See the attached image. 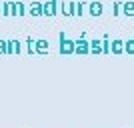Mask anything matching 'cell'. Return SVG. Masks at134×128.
I'll use <instances>...</instances> for the list:
<instances>
[{
  "label": "cell",
  "mask_w": 134,
  "mask_h": 128,
  "mask_svg": "<svg viewBox=\"0 0 134 128\" xmlns=\"http://www.w3.org/2000/svg\"><path fill=\"white\" fill-rule=\"evenodd\" d=\"M120 12H122V2L114 0V2H112V14H114V16H120Z\"/></svg>",
  "instance_id": "2e32d148"
},
{
  "label": "cell",
  "mask_w": 134,
  "mask_h": 128,
  "mask_svg": "<svg viewBox=\"0 0 134 128\" xmlns=\"http://www.w3.org/2000/svg\"><path fill=\"white\" fill-rule=\"evenodd\" d=\"M26 52L28 54H36V40H32L30 36L26 38Z\"/></svg>",
  "instance_id": "4fadbf2b"
},
{
  "label": "cell",
  "mask_w": 134,
  "mask_h": 128,
  "mask_svg": "<svg viewBox=\"0 0 134 128\" xmlns=\"http://www.w3.org/2000/svg\"><path fill=\"white\" fill-rule=\"evenodd\" d=\"M74 42H76V52L74 54H90V42L86 40V32H82L80 38H76Z\"/></svg>",
  "instance_id": "7a4b0ae2"
},
{
  "label": "cell",
  "mask_w": 134,
  "mask_h": 128,
  "mask_svg": "<svg viewBox=\"0 0 134 128\" xmlns=\"http://www.w3.org/2000/svg\"><path fill=\"white\" fill-rule=\"evenodd\" d=\"M102 12H104V6H102L100 0H92V2H88V14L90 16H102Z\"/></svg>",
  "instance_id": "277c9868"
},
{
  "label": "cell",
  "mask_w": 134,
  "mask_h": 128,
  "mask_svg": "<svg viewBox=\"0 0 134 128\" xmlns=\"http://www.w3.org/2000/svg\"><path fill=\"white\" fill-rule=\"evenodd\" d=\"M122 16H134V0L122 2Z\"/></svg>",
  "instance_id": "30bf717a"
},
{
  "label": "cell",
  "mask_w": 134,
  "mask_h": 128,
  "mask_svg": "<svg viewBox=\"0 0 134 128\" xmlns=\"http://www.w3.org/2000/svg\"><path fill=\"white\" fill-rule=\"evenodd\" d=\"M90 54H102V40H90Z\"/></svg>",
  "instance_id": "8fae6325"
},
{
  "label": "cell",
  "mask_w": 134,
  "mask_h": 128,
  "mask_svg": "<svg viewBox=\"0 0 134 128\" xmlns=\"http://www.w3.org/2000/svg\"><path fill=\"white\" fill-rule=\"evenodd\" d=\"M6 42H8V54H20L22 52L20 40H6Z\"/></svg>",
  "instance_id": "ba28073f"
},
{
  "label": "cell",
  "mask_w": 134,
  "mask_h": 128,
  "mask_svg": "<svg viewBox=\"0 0 134 128\" xmlns=\"http://www.w3.org/2000/svg\"><path fill=\"white\" fill-rule=\"evenodd\" d=\"M48 50H50L48 40H44V38L36 40V54H48Z\"/></svg>",
  "instance_id": "9c48e42d"
},
{
  "label": "cell",
  "mask_w": 134,
  "mask_h": 128,
  "mask_svg": "<svg viewBox=\"0 0 134 128\" xmlns=\"http://www.w3.org/2000/svg\"><path fill=\"white\" fill-rule=\"evenodd\" d=\"M62 14L68 16V4H66V2H62Z\"/></svg>",
  "instance_id": "ffe728a7"
},
{
  "label": "cell",
  "mask_w": 134,
  "mask_h": 128,
  "mask_svg": "<svg viewBox=\"0 0 134 128\" xmlns=\"http://www.w3.org/2000/svg\"><path fill=\"white\" fill-rule=\"evenodd\" d=\"M84 2H80V0H76V16H82V12H84Z\"/></svg>",
  "instance_id": "ac0fdd59"
},
{
  "label": "cell",
  "mask_w": 134,
  "mask_h": 128,
  "mask_svg": "<svg viewBox=\"0 0 134 128\" xmlns=\"http://www.w3.org/2000/svg\"><path fill=\"white\" fill-rule=\"evenodd\" d=\"M68 16H76V0L68 2Z\"/></svg>",
  "instance_id": "e0dca14e"
},
{
  "label": "cell",
  "mask_w": 134,
  "mask_h": 128,
  "mask_svg": "<svg viewBox=\"0 0 134 128\" xmlns=\"http://www.w3.org/2000/svg\"><path fill=\"white\" fill-rule=\"evenodd\" d=\"M122 52H124V40L114 38L110 42V54H122Z\"/></svg>",
  "instance_id": "52a82bcc"
},
{
  "label": "cell",
  "mask_w": 134,
  "mask_h": 128,
  "mask_svg": "<svg viewBox=\"0 0 134 128\" xmlns=\"http://www.w3.org/2000/svg\"><path fill=\"white\" fill-rule=\"evenodd\" d=\"M124 52L126 54H134V38L124 40Z\"/></svg>",
  "instance_id": "5bb4252c"
},
{
  "label": "cell",
  "mask_w": 134,
  "mask_h": 128,
  "mask_svg": "<svg viewBox=\"0 0 134 128\" xmlns=\"http://www.w3.org/2000/svg\"><path fill=\"white\" fill-rule=\"evenodd\" d=\"M42 4H44L42 16H56V14H58V0H46Z\"/></svg>",
  "instance_id": "3957f363"
},
{
  "label": "cell",
  "mask_w": 134,
  "mask_h": 128,
  "mask_svg": "<svg viewBox=\"0 0 134 128\" xmlns=\"http://www.w3.org/2000/svg\"><path fill=\"white\" fill-rule=\"evenodd\" d=\"M58 50H60L62 56H68V54H74L76 52V42L70 38H66V34L60 32L58 34Z\"/></svg>",
  "instance_id": "6da1fadb"
},
{
  "label": "cell",
  "mask_w": 134,
  "mask_h": 128,
  "mask_svg": "<svg viewBox=\"0 0 134 128\" xmlns=\"http://www.w3.org/2000/svg\"><path fill=\"white\" fill-rule=\"evenodd\" d=\"M110 36L104 34V38H102V54H110Z\"/></svg>",
  "instance_id": "7c38bea8"
},
{
  "label": "cell",
  "mask_w": 134,
  "mask_h": 128,
  "mask_svg": "<svg viewBox=\"0 0 134 128\" xmlns=\"http://www.w3.org/2000/svg\"><path fill=\"white\" fill-rule=\"evenodd\" d=\"M42 10H44V4L38 2V0H32L28 4V14L30 16H42Z\"/></svg>",
  "instance_id": "5b68a950"
},
{
  "label": "cell",
  "mask_w": 134,
  "mask_h": 128,
  "mask_svg": "<svg viewBox=\"0 0 134 128\" xmlns=\"http://www.w3.org/2000/svg\"><path fill=\"white\" fill-rule=\"evenodd\" d=\"M2 16H18V12H16V2L6 0L4 4H2Z\"/></svg>",
  "instance_id": "8992f818"
},
{
  "label": "cell",
  "mask_w": 134,
  "mask_h": 128,
  "mask_svg": "<svg viewBox=\"0 0 134 128\" xmlns=\"http://www.w3.org/2000/svg\"><path fill=\"white\" fill-rule=\"evenodd\" d=\"M0 54H8V42L0 40Z\"/></svg>",
  "instance_id": "d6986e66"
},
{
  "label": "cell",
  "mask_w": 134,
  "mask_h": 128,
  "mask_svg": "<svg viewBox=\"0 0 134 128\" xmlns=\"http://www.w3.org/2000/svg\"><path fill=\"white\" fill-rule=\"evenodd\" d=\"M16 12H18V16H26V12H28L26 4H24V2H20V0H18V2H16Z\"/></svg>",
  "instance_id": "9a60e30c"
}]
</instances>
